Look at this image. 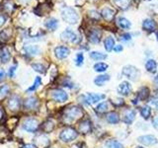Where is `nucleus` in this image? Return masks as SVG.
I'll use <instances>...</instances> for the list:
<instances>
[{
    "label": "nucleus",
    "mask_w": 158,
    "mask_h": 148,
    "mask_svg": "<svg viewBox=\"0 0 158 148\" xmlns=\"http://www.w3.org/2000/svg\"><path fill=\"white\" fill-rule=\"evenodd\" d=\"M82 116H83V111L81 108H79L77 106H71V107L66 108L65 110L63 111L62 117L64 121L71 122L82 117Z\"/></svg>",
    "instance_id": "obj_1"
},
{
    "label": "nucleus",
    "mask_w": 158,
    "mask_h": 148,
    "mask_svg": "<svg viewBox=\"0 0 158 148\" xmlns=\"http://www.w3.org/2000/svg\"><path fill=\"white\" fill-rule=\"evenodd\" d=\"M61 18L68 24H76L79 20L77 11L72 7H63L61 10Z\"/></svg>",
    "instance_id": "obj_2"
},
{
    "label": "nucleus",
    "mask_w": 158,
    "mask_h": 148,
    "mask_svg": "<svg viewBox=\"0 0 158 148\" xmlns=\"http://www.w3.org/2000/svg\"><path fill=\"white\" fill-rule=\"evenodd\" d=\"M122 73L123 75L128 78L130 80H132V81H136L138 80V78L140 77V72L139 70L133 65H127L123 68L122 70Z\"/></svg>",
    "instance_id": "obj_3"
},
{
    "label": "nucleus",
    "mask_w": 158,
    "mask_h": 148,
    "mask_svg": "<svg viewBox=\"0 0 158 148\" xmlns=\"http://www.w3.org/2000/svg\"><path fill=\"white\" fill-rule=\"evenodd\" d=\"M78 136V132L73 127H65L61 130L59 138L63 142H70Z\"/></svg>",
    "instance_id": "obj_4"
},
{
    "label": "nucleus",
    "mask_w": 158,
    "mask_h": 148,
    "mask_svg": "<svg viewBox=\"0 0 158 148\" xmlns=\"http://www.w3.org/2000/svg\"><path fill=\"white\" fill-rule=\"evenodd\" d=\"M22 127L28 132H35L39 128V121L34 117H28L24 121Z\"/></svg>",
    "instance_id": "obj_5"
},
{
    "label": "nucleus",
    "mask_w": 158,
    "mask_h": 148,
    "mask_svg": "<svg viewBox=\"0 0 158 148\" xmlns=\"http://www.w3.org/2000/svg\"><path fill=\"white\" fill-rule=\"evenodd\" d=\"M60 38H61V39H62L63 42H67V43H76L79 41L78 36L70 29H66L65 31H63L60 34Z\"/></svg>",
    "instance_id": "obj_6"
},
{
    "label": "nucleus",
    "mask_w": 158,
    "mask_h": 148,
    "mask_svg": "<svg viewBox=\"0 0 158 148\" xmlns=\"http://www.w3.org/2000/svg\"><path fill=\"white\" fill-rule=\"evenodd\" d=\"M51 96H52V99L53 101L59 102V103L65 102L68 99L67 94L63 90H60V89H54V90H52L51 92Z\"/></svg>",
    "instance_id": "obj_7"
},
{
    "label": "nucleus",
    "mask_w": 158,
    "mask_h": 148,
    "mask_svg": "<svg viewBox=\"0 0 158 148\" xmlns=\"http://www.w3.org/2000/svg\"><path fill=\"white\" fill-rule=\"evenodd\" d=\"M7 106L11 111L16 112L20 109V106H21V99H20L19 96L17 95H13L8 99L7 102Z\"/></svg>",
    "instance_id": "obj_8"
},
{
    "label": "nucleus",
    "mask_w": 158,
    "mask_h": 148,
    "mask_svg": "<svg viewBox=\"0 0 158 148\" xmlns=\"http://www.w3.org/2000/svg\"><path fill=\"white\" fill-rule=\"evenodd\" d=\"M102 33L99 29H92L88 33V39L92 43H99L101 41Z\"/></svg>",
    "instance_id": "obj_9"
},
{
    "label": "nucleus",
    "mask_w": 158,
    "mask_h": 148,
    "mask_svg": "<svg viewBox=\"0 0 158 148\" xmlns=\"http://www.w3.org/2000/svg\"><path fill=\"white\" fill-rule=\"evenodd\" d=\"M69 53H70L69 48L64 46H59L54 48V56H56V58H58V59L66 58L69 56Z\"/></svg>",
    "instance_id": "obj_10"
},
{
    "label": "nucleus",
    "mask_w": 158,
    "mask_h": 148,
    "mask_svg": "<svg viewBox=\"0 0 158 148\" xmlns=\"http://www.w3.org/2000/svg\"><path fill=\"white\" fill-rule=\"evenodd\" d=\"M105 98L104 95H99V94H94V93H89L86 96H83L84 102L86 104H95L98 103L99 101H101L102 99Z\"/></svg>",
    "instance_id": "obj_11"
},
{
    "label": "nucleus",
    "mask_w": 158,
    "mask_h": 148,
    "mask_svg": "<svg viewBox=\"0 0 158 148\" xmlns=\"http://www.w3.org/2000/svg\"><path fill=\"white\" fill-rule=\"evenodd\" d=\"M23 106L25 110H35L39 106V101L36 97H29L24 101Z\"/></svg>",
    "instance_id": "obj_12"
},
{
    "label": "nucleus",
    "mask_w": 158,
    "mask_h": 148,
    "mask_svg": "<svg viewBox=\"0 0 158 148\" xmlns=\"http://www.w3.org/2000/svg\"><path fill=\"white\" fill-rule=\"evenodd\" d=\"M137 139L141 144L146 145V146L154 145L157 143V138L154 135H142L138 137Z\"/></svg>",
    "instance_id": "obj_13"
},
{
    "label": "nucleus",
    "mask_w": 158,
    "mask_h": 148,
    "mask_svg": "<svg viewBox=\"0 0 158 148\" xmlns=\"http://www.w3.org/2000/svg\"><path fill=\"white\" fill-rule=\"evenodd\" d=\"M92 130V125H91V121L89 120H83L79 122V125H78V130L79 132L83 133V134H87L91 131Z\"/></svg>",
    "instance_id": "obj_14"
},
{
    "label": "nucleus",
    "mask_w": 158,
    "mask_h": 148,
    "mask_svg": "<svg viewBox=\"0 0 158 148\" xmlns=\"http://www.w3.org/2000/svg\"><path fill=\"white\" fill-rule=\"evenodd\" d=\"M118 92L122 96H128L131 93V85L128 82H122L118 87Z\"/></svg>",
    "instance_id": "obj_15"
},
{
    "label": "nucleus",
    "mask_w": 158,
    "mask_h": 148,
    "mask_svg": "<svg viewBox=\"0 0 158 148\" xmlns=\"http://www.w3.org/2000/svg\"><path fill=\"white\" fill-rule=\"evenodd\" d=\"M135 112L131 110V109H127L123 113V121H125L127 125H131V123L135 121Z\"/></svg>",
    "instance_id": "obj_16"
},
{
    "label": "nucleus",
    "mask_w": 158,
    "mask_h": 148,
    "mask_svg": "<svg viewBox=\"0 0 158 148\" xmlns=\"http://www.w3.org/2000/svg\"><path fill=\"white\" fill-rule=\"evenodd\" d=\"M23 51L26 52V54L30 56H38V54L41 52V48H40L38 46H33V44H29V46L24 47Z\"/></svg>",
    "instance_id": "obj_17"
},
{
    "label": "nucleus",
    "mask_w": 158,
    "mask_h": 148,
    "mask_svg": "<svg viewBox=\"0 0 158 148\" xmlns=\"http://www.w3.org/2000/svg\"><path fill=\"white\" fill-rule=\"evenodd\" d=\"M101 16L108 22H111L113 18L115 17V10H113L112 8L105 7L101 12Z\"/></svg>",
    "instance_id": "obj_18"
},
{
    "label": "nucleus",
    "mask_w": 158,
    "mask_h": 148,
    "mask_svg": "<svg viewBox=\"0 0 158 148\" xmlns=\"http://www.w3.org/2000/svg\"><path fill=\"white\" fill-rule=\"evenodd\" d=\"M142 28L147 32H153L156 29V23L152 19H145L142 22Z\"/></svg>",
    "instance_id": "obj_19"
},
{
    "label": "nucleus",
    "mask_w": 158,
    "mask_h": 148,
    "mask_svg": "<svg viewBox=\"0 0 158 148\" xmlns=\"http://www.w3.org/2000/svg\"><path fill=\"white\" fill-rule=\"evenodd\" d=\"M11 58V53L7 47H3L0 49V60L2 63H7Z\"/></svg>",
    "instance_id": "obj_20"
},
{
    "label": "nucleus",
    "mask_w": 158,
    "mask_h": 148,
    "mask_svg": "<svg viewBox=\"0 0 158 148\" xmlns=\"http://www.w3.org/2000/svg\"><path fill=\"white\" fill-rule=\"evenodd\" d=\"M44 26H46L47 29L51 30V31H54L58 26V21L56 18H49L44 22Z\"/></svg>",
    "instance_id": "obj_21"
},
{
    "label": "nucleus",
    "mask_w": 158,
    "mask_h": 148,
    "mask_svg": "<svg viewBox=\"0 0 158 148\" xmlns=\"http://www.w3.org/2000/svg\"><path fill=\"white\" fill-rule=\"evenodd\" d=\"M106 118H107V121L109 123H112V125H115V123H118L120 121V116H118V113H117L115 112L109 113Z\"/></svg>",
    "instance_id": "obj_22"
},
{
    "label": "nucleus",
    "mask_w": 158,
    "mask_h": 148,
    "mask_svg": "<svg viewBox=\"0 0 158 148\" xmlns=\"http://www.w3.org/2000/svg\"><path fill=\"white\" fill-rule=\"evenodd\" d=\"M115 39H114L113 37H108L105 42H104V47H105V49L107 51H111L114 49V47H115Z\"/></svg>",
    "instance_id": "obj_23"
},
{
    "label": "nucleus",
    "mask_w": 158,
    "mask_h": 148,
    "mask_svg": "<svg viewBox=\"0 0 158 148\" xmlns=\"http://www.w3.org/2000/svg\"><path fill=\"white\" fill-rule=\"evenodd\" d=\"M110 80V75H108V74H101V75H99L95 78V84L97 86H103V84Z\"/></svg>",
    "instance_id": "obj_24"
},
{
    "label": "nucleus",
    "mask_w": 158,
    "mask_h": 148,
    "mask_svg": "<svg viewBox=\"0 0 158 148\" xmlns=\"http://www.w3.org/2000/svg\"><path fill=\"white\" fill-rule=\"evenodd\" d=\"M145 68L148 72H155L157 70V62L154 59H148L145 63Z\"/></svg>",
    "instance_id": "obj_25"
},
{
    "label": "nucleus",
    "mask_w": 158,
    "mask_h": 148,
    "mask_svg": "<svg viewBox=\"0 0 158 148\" xmlns=\"http://www.w3.org/2000/svg\"><path fill=\"white\" fill-rule=\"evenodd\" d=\"M118 27L122 28V29H130L131 26V22L128 21V20L127 18H123V17H121V18H118Z\"/></svg>",
    "instance_id": "obj_26"
},
{
    "label": "nucleus",
    "mask_w": 158,
    "mask_h": 148,
    "mask_svg": "<svg viewBox=\"0 0 158 148\" xmlns=\"http://www.w3.org/2000/svg\"><path fill=\"white\" fill-rule=\"evenodd\" d=\"M149 96V89L147 87H142L137 94V98L140 99V100H146Z\"/></svg>",
    "instance_id": "obj_27"
},
{
    "label": "nucleus",
    "mask_w": 158,
    "mask_h": 148,
    "mask_svg": "<svg viewBox=\"0 0 158 148\" xmlns=\"http://www.w3.org/2000/svg\"><path fill=\"white\" fill-rule=\"evenodd\" d=\"M90 57L94 60H103V59L107 58V54L102 53L100 51H92L90 53Z\"/></svg>",
    "instance_id": "obj_28"
},
{
    "label": "nucleus",
    "mask_w": 158,
    "mask_h": 148,
    "mask_svg": "<svg viewBox=\"0 0 158 148\" xmlns=\"http://www.w3.org/2000/svg\"><path fill=\"white\" fill-rule=\"evenodd\" d=\"M116 6H118L121 9H127L130 6V0H113Z\"/></svg>",
    "instance_id": "obj_29"
},
{
    "label": "nucleus",
    "mask_w": 158,
    "mask_h": 148,
    "mask_svg": "<svg viewBox=\"0 0 158 148\" xmlns=\"http://www.w3.org/2000/svg\"><path fill=\"white\" fill-rule=\"evenodd\" d=\"M96 112L98 113H105L108 110H109V105L107 102H103V103H100L99 105L96 107Z\"/></svg>",
    "instance_id": "obj_30"
},
{
    "label": "nucleus",
    "mask_w": 158,
    "mask_h": 148,
    "mask_svg": "<svg viewBox=\"0 0 158 148\" xmlns=\"http://www.w3.org/2000/svg\"><path fill=\"white\" fill-rule=\"evenodd\" d=\"M108 69V64L105 62H98L94 64V70L97 72H105Z\"/></svg>",
    "instance_id": "obj_31"
},
{
    "label": "nucleus",
    "mask_w": 158,
    "mask_h": 148,
    "mask_svg": "<svg viewBox=\"0 0 158 148\" xmlns=\"http://www.w3.org/2000/svg\"><path fill=\"white\" fill-rule=\"evenodd\" d=\"M141 117L144 118V120H148L151 116V109L149 106H144L141 110H140Z\"/></svg>",
    "instance_id": "obj_32"
},
{
    "label": "nucleus",
    "mask_w": 158,
    "mask_h": 148,
    "mask_svg": "<svg viewBox=\"0 0 158 148\" xmlns=\"http://www.w3.org/2000/svg\"><path fill=\"white\" fill-rule=\"evenodd\" d=\"M53 128H54V123L52 121H47L42 125V130L44 132H51V131L53 130Z\"/></svg>",
    "instance_id": "obj_33"
},
{
    "label": "nucleus",
    "mask_w": 158,
    "mask_h": 148,
    "mask_svg": "<svg viewBox=\"0 0 158 148\" xmlns=\"http://www.w3.org/2000/svg\"><path fill=\"white\" fill-rule=\"evenodd\" d=\"M106 146H107V148H123L122 143L118 142V140H115V139L109 140L106 143Z\"/></svg>",
    "instance_id": "obj_34"
},
{
    "label": "nucleus",
    "mask_w": 158,
    "mask_h": 148,
    "mask_svg": "<svg viewBox=\"0 0 158 148\" xmlns=\"http://www.w3.org/2000/svg\"><path fill=\"white\" fill-rule=\"evenodd\" d=\"M32 67L35 71H37L39 73H42V74L46 73V67H44L42 63H33Z\"/></svg>",
    "instance_id": "obj_35"
},
{
    "label": "nucleus",
    "mask_w": 158,
    "mask_h": 148,
    "mask_svg": "<svg viewBox=\"0 0 158 148\" xmlns=\"http://www.w3.org/2000/svg\"><path fill=\"white\" fill-rule=\"evenodd\" d=\"M42 84V78L41 77H36V79H35V82H34V84H33V86H31L30 87L28 90H27V92H31V91H35L36 89L41 85Z\"/></svg>",
    "instance_id": "obj_36"
},
{
    "label": "nucleus",
    "mask_w": 158,
    "mask_h": 148,
    "mask_svg": "<svg viewBox=\"0 0 158 148\" xmlns=\"http://www.w3.org/2000/svg\"><path fill=\"white\" fill-rule=\"evenodd\" d=\"M9 93V86L8 85H1L0 86V99L5 97Z\"/></svg>",
    "instance_id": "obj_37"
},
{
    "label": "nucleus",
    "mask_w": 158,
    "mask_h": 148,
    "mask_svg": "<svg viewBox=\"0 0 158 148\" xmlns=\"http://www.w3.org/2000/svg\"><path fill=\"white\" fill-rule=\"evenodd\" d=\"M84 61V56L82 52H79L76 54V58H75V64L77 66H81Z\"/></svg>",
    "instance_id": "obj_38"
},
{
    "label": "nucleus",
    "mask_w": 158,
    "mask_h": 148,
    "mask_svg": "<svg viewBox=\"0 0 158 148\" xmlns=\"http://www.w3.org/2000/svg\"><path fill=\"white\" fill-rule=\"evenodd\" d=\"M8 130H5L4 127H0V140H3L5 139V138H7L8 136Z\"/></svg>",
    "instance_id": "obj_39"
},
{
    "label": "nucleus",
    "mask_w": 158,
    "mask_h": 148,
    "mask_svg": "<svg viewBox=\"0 0 158 148\" xmlns=\"http://www.w3.org/2000/svg\"><path fill=\"white\" fill-rule=\"evenodd\" d=\"M16 66H11V67H10L9 68V70H8V75H9V77H13L14 76V73H15V71H16Z\"/></svg>",
    "instance_id": "obj_40"
},
{
    "label": "nucleus",
    "mask_w": 158,
    "mask_h": 148,
    "mask_svg": "<svg viewBox=\"0 0 158 148\" xmlns=\"http://www.w3.org/2000/svg\"><path fill=\"white\" fill-rule=\"evenodd\" d=\"M8 39H9V38H8V36L6 35V32H5V31H3V32L0 33V41L5 42V41H7Z\"/></svg>",
    "instance_id": "obj_41"
},
{
    "label": "nucleus",
    "mask_w": 158,
    "mask_h": 148,
    "mask_svg": "<svg viewBox=\"0 0 158 148\" xmlns=\"http://www.w3.org/2000/svg\"><path fill=\"white\" fill-rule=\"evenodd\" d=\"M6 20H7V17L5 16L4 14H0V27L3 26L5 22H6Z\"/></svg>",
    "instance_id": "obj_42"
},
{
    "label": "nucleus",
    "mask_w": 158,
    "mask_h": 148,
    "mask_svg": "<svg viewBox=\"0 0 158 148\" xmlns=\"http://www.w3.org/2000/svg\"><path fill=\"white\" fill-rule=\"evenodd\" d=\"M121 39H123V41H130V39H131V36L130 34H123L121 36Z\"/></svg>",
    "instance_id": "obj_43"
},
{
    "label": "nucleus",
    "mask_w": 158,
    "mask_h": 148,
    "mask_svg": "<svg viewBox=\"0 0 158 148\" xmlns=\"http://www.w3.org/2000/svg\"><path fill=\"white\" fill-rule=\"evenodd\" d=\"M152 125H153V126H154L156 130H158V117H154L152 120Z\"/></svg>",
    "instance_id": "obj_44"
},
{
    "label": "nucleus",
    "mask_w": 158,
    "mask_h": 148,
    "mask_svg": "<svg viewBox=\"0 0 158 148\" xmlns=\"http://www.w3.org/2000/svg\"><path fill=\"white\" fill-rule=\"evenodd\" d=\"M5 76H6V74H5V71L3 70V69H0V82L4 80Z\"/></svg>",
    "instance_id": "obj_45"
},
{
    "label": "nucleus",
    "mask_w": 158,
    "mask_h": 148,
    "mask_svg": "<svg viewBox=\"0 0 158 148\" xmlns=\"http://www.w3.org/2000/svg\"><path fill=\"white\" fill-rule=\"evenodd\" d=\"M114 51L118 52V51H123V46H121V44H117V46H115V47H114Z\"/></svg>",
    "instance_id": "obj_46"
},
{
    "label": "nucleus",
    "mask_w": 158,
    "mask_h": 148,
    "mask_svg": "<svg viewBox=\"0 0 158 148\" xmlns=\"http://www.w3.org/2000/svg\"><path fill=\"white\" fill-rule=\"evenodd\" d=\"M153 83H154L155 87L158 89V76H156V77L154 78V80H153Z\"/></svg>",
    "instance_id": "obj_47"
},
{
    "label": "nucleus",
    "mask_w": 158,
    "mask_h": 148,
    "mask_svg": "<svg viewBox=\"0 0 158 148\" xmlns=\"http://www.w3.org/2000/svg\"><path fill=\"white\" fill-rule=\"evenodd\" d=\"M22 148H36V146L33 145V144H26V145H24Z\"/></svg>",
    "instance_id": "obj_48"
},
{
    "label": "nucleus",
    "mask_w": 158,
    "mask_h": 148,
    "mask_svg": "<svg viewBox=\"0 0 158 148\" xmlns=\"http://www.w3.org/2000/svg\"><path fill=\"white\" fill-rule=\"evenodd\" d=\"M3 117H4V113H3V110H2V108L0 107V121L2 120V118H3Z\"/></svg>",
    "instance_id": "obj_49"
},
{
    "label": "nucleus",
    "mask_w": 158,
    "mask_h": 148,
    "mask_svg": "<svg viewBox=\"0 0 158 148\" xmlns=\"http://www.w3.org/2000/svg\"><path fill=\"white\" fill-rule=\"evenodd\" d=\"M22 1H24V2H29L30 0H22Z\"/></svg>",
    "instance_id": "obj_50"
},
{
    "label": "nucleus",
    "mask_w": 158,
    "mask_h": 148,
    "mask_svg": "<svg viewBox=\"0 0 158 148\" xmlns=\"http://www.w3.org/2000/svg\"><path fill=\"white\" fill-rule=\"evenodd\" d=\"M156 38H157V41H158V32L156 33Z\"/></svg>",
    "instance_id": "obj_51"
},
{
    "label": "nucleus",
    "mask_w": 158,
    "mask_h": 148,
    "mask_svg": "<svg viewBox=\"0 0 158 148\" xmlns=\"http://www.w3.org/2000/svg\"><path fill=\"white\" fill-rule=\"evenodd\" d=\"M136 148H143V147H141V146H137Z\"/></svg>",
    "instance_id": "obj_52"
},
{
    "label": "nucleus",
    "mask_w": 158,
    "mask_h": 148,
    "mask_svg": "<svg viewBox=\"0 0 158 148\" xmlns=\"http://www.w3.org/2000/svg\"><path fill=\"white\" fill-rule=\"evenodd\" d=\"M157 110H158V105H157Z\"/></svg>",
    "instance_id": "obj_53"
}]
</instances>
